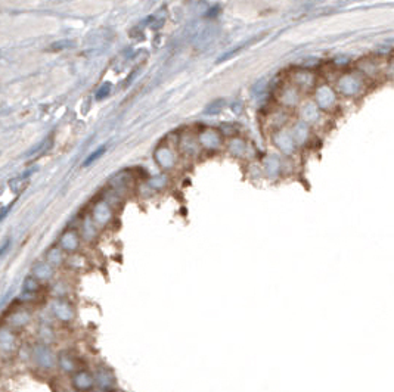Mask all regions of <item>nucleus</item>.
Listing matches in <instances>:
<instances>
[{
  "mask_svg": "<svg viewBox=\"0 0 394 392\" xmlns=\"http://www.w3.org/2000/svg\"><path fill=\"white\" fill-rule=\"evenodd\" d=\"M16 348V338L12 331L9 329H2L0 331V352L9 355L14 352Z\"/></svg>",
  "mask_w": 394,
  "mask_h": 392,
  "instance_id": "nucleus-4",
  "label": "nucleus"
},
{
  "mask_svg": "<svg viewBox=\"0 0 394 392\" xmlns=\"http://www.w3.org/2000/svg\"><path fill=\"white\" fill-rule=\"evenodd\" d=\"M95 383H96V388L101 392H111L114 389H117V379H115V375L114 372L105 366V364H101L96 367L95 373Z\"/></svg>",
  "mask_w": 394,
  "mask_h": 392,
  "instance_id": "nucleus-2",
  "label": "nucleus"
},
{
  "mask_svg": "<svg viewBox=\"0 0 394 392\" xmlns=\"http://www.w3.org/2000/svg\"><path fill=\"white\" fill-rule=\"evenodd\" d=\"M105 151H106V146H105V145H102L101 148H98L96 151L93 152V153H90V155H89V156H87V158L84 159L83 166H84V167L92 166V164H93L95 161H98V159H99V158H101V156H102V155L105 153Z\"/></svg>",
  "mask_w": 394,
  "mask_h": 392,
  "instance_id": "nucleus-8",
  "label": "nucleus"
},
{
  "mask_svg": "<svg viewBox=\"0 0 394 392\" xmlns=\"http://www.w3.org/2000/svg\"><path fill=\"white\" fill-rule=\"evenodd\" d=\"M111 392H123V391H120V389H114V391H111Z\"/></svg>",
  "mask_w": 394,
  "mask_h": 392,
  "instance_id": "nucleus-15",
  "label": "nucleus"
},
{
  "mask_svg": "<svg viewBox=\"0 0 394 392\" xmlns=\"http://www.w3.org/2000/svg\"><path fill=\"white\" fill-rule=\"evenodd\" d=\"M28 323V314L25 313H19V314H15V316L12 317V324L14 326H18V328H21V326H24V324H27Z\"/></svg>",
  "mask_w": 394,
  "mask_h": 392,
  "instance_id": "nucleus-11",
  "label": "nucleus"
},
{
  "mask_svg": "<svg viewBox=\"0 0 394 392\" xmlns=\"http://www.w3.org/2000/svg\"><path fill=\"white\" fill-rule=\"evenodd\" d=\"M58 367L65 373H76L78 370V364L76 358L70 354V352H61L58 354Z\"/></svg>",
  "mask_w": 394,
  "mask_h": 392,
  "instance_id": "nucleus-5",
  "label": "nucleus"
},
{
  "mask_svg": "<svg viewBox=\"0 0 394 392\" xmlns=\"http://www.w3.org/2000/svg\"><path fill=\"white\" fill-rule=\"evenodd\" d=\"M31 358L34 362V366H37V369L43 372H52L58 367V355L45 342L34 345L31 351Z\"/></svg>",
  "mask_w": 394,
  "mask_h": 392,
  "instance_id": "nucleus-1",
  "label": "nucleus"
},
{
  "mask_svg": "<svg viewBox=\"0 0 394 392\" xmlns=\"http://www.w3.org/2000/svg\"><path fill=\"white\" fill-rule=\"evenodd\" d=\"M111 83H105V84H102L101 86V89L96 91V101H102V99H105L106 96L109 94V91H111Z\"/></svg>",
  "mask_w": 394,
  "mask_h": 392,
  "instance_id": "nucleus-12",
  "label": "nucleus"
},
{
  "mask_svg": "<svg viewBox=\"0 0 394 392\" xmlns=\"http://www.w3.org/2000/svg\"><path fill=\"white\" fill-rule=\"evenodd\" d=\"M71 385L76 392H92L96 388L93 373L86 369H78L71 376Z\"/></svg>",
  "mask_w": 394,
  "mask_h": 392,
  "instance_id": "nucleus-3",
  "label": "nucleus"
},
{
  "mask_svg": "<svg viewBox=\"0 0 394 392\" xmlns=\"http://www.w3.org/2000/svg\"><path fill=\"white\" fill-rule=\"evenodd\" d=\"M74 46H76V42H74V40L65 39V40H59V42L52 43L47 50H49V52H61V50H67V49H73Z\"/></svg>",
  "mask_w": 394,
  "mask_h": 392,
  "instance_id": "nucleus-7",
  "label": "nucleus"
},
{
  "mask_svg": "<svg viewBox=\"0 0 394 392\" xmlns=\"http://www.w3.org/2000/svg\"><path fill=\"white\" fill-rule=\"evenodd\" d=\"M53 314L58 320L61 321H71V318L74 317V313H73V308L68 302L58 301L53 304Z\"/></svg>",
  "mask_w": 394,
  "mask_h": 392,
  "instance_id": "nucleus-6",
  "label": "nucleus"
},
{
  "mask_svg": "<svg viewBox=\"0 0 394 392\" xmlns=\"http://www.w3.org/2000/svg\"><path fill=\"white\" fill-rule=\"evenodd\" d=\"M37 289H39V283H37V280H36V279L28 277V279L24 282L22 290H24V293H25V295H34Z\"/></svg>",
  "mask_w": 394,
  "mask_h": 392,
  "instance_id": "nucleus-10",
  "label": "nucleus"
},
{
  "mask_svg": "<svg viewBox=\"0 0 394 392\" xmlns=\"http://www.w3.org/2000/svg\"><path fill=\"white\" fill-rule=\"evenodd\" d=\"M9 245H11V241H9V239H6V241H5V243L2 245V248H0V256L5 255V252L9 249Z\"/></svg>",
  "mask_w": 394,
  "mask_h": 392,
  "instance_id": "nucleus-14",
  "label": "nucleus"
},
{
  "mask_svg": "<svg viewBox=\"0 0 394 392\" xmlns=\"http://www.w3.org/2000/svg\"><path fill=\"white\" fill-rule=\"evenodd\" d=\"M46 142H47V139H45V140H42L37 146H34L33 149H30L28 151V153H27V156H31V155H34V153H37V152H40L43 148H45V145H46Z\"/></svg>",
  "mask_w": 394,
  "mask_h": 392,
  "instance_id": "nucleus-13",
  "label": "nucleus"
},
{
  "mask_svg": "<svg viewBox=\"0 0 394 392\" xmlns=\"http://www.w3.org/2000/svg\"><path fill=\"white\" fill-rule=\"evenodd\" d=\"M61 243L62 246L67 248V249H74L78 245V239H77L76 233H67L61 239Z\"/></svg>",
  "mask_w": 394,
  "mask_h": 392,
  "instance_id": "nucleus-9",
  "label": "nucleus"
}]
</instances>
